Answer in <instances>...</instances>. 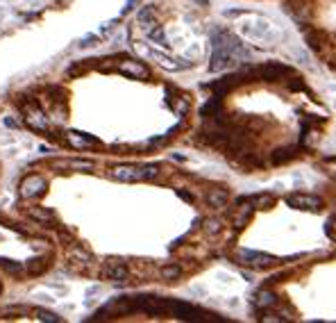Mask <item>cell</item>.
<instances>
[{
	"mask_svg": "<svg viewBox=\"0 0 336 323\" xmlns=\"http://www.w3.org/2000/svg\"><path fill=\"white\" fill-rule=\"evenodd\" d=\"M109 175L118 182H141V180H152L159 175V166L157 164H145V166H136V164H120L114 166L109 171Z\"/></svg>",
	"mask_w": 336,
	"mask_h": 323,
	"instance_id": "obj_1",
	"label": "cell"
},
{
	"mask_svg": "<svg viewBox=\"0 0 336 323\" xmlns=\"http://www.w3.org/2000/svg\"><path fill=\"white\" fill-rule=\"evenodd\" d=\"M236 62V57L232 55L227 48L223 46H213V55H211V64H209V71L218 73V71H225L227 66H232Z\"/></svg>",
	"mask_w": 336,
	"mask_h": 323,
	"instance_id": "obj_6",
	"label": "cell"
},
{
	"mask_svg": "<svg viewBox=\"0 0 336 323\" xmlns=\"http://www.w3.org/2000/svg\"><path fill=\"white\" fill-rule=\"evenodd\" d=\"M207 205L209 207H225L227 205V192L225 189H209L207 192Z\"/></svg>",
	"mask_w": 336,
	"mask_h": 323,
	"instance_id": "obj_12",
	"label": "cell"
},
{
	"mask_svg": "<svg viewBox=\"0 0 336 323\" xmlns=\"http://www.w3.org/2000/svg\"><path fill=\"white\" fill-rule=\"evenodd\" d=\"M118 73H123V75H128V77H134V80H145V77L150 75L148 66L141 64V62H136V60L120 62V64H118Z\"/></svg>",
	"mask_w": 336,
	"mask_h": 323,
	"instance_id": "obj_7",
	"label": "cell"
},
{
	"mask_svg": "<svg viewBox=\"0 0 336 323\" xmlns=\"http://www.w3.org/2000/svg\"><path fill=\"white\" fill-rule=\"evenodd\" d=\"M48 189V182L43 175H37V173H30L25 175V178L21 180V184H18V194H21V198H39V196H43Z\"/></svg>",
	"mask_w": 336,
	"mask_h": 323,
	"instance_id": "obj_2",
	"label": "cell"
},
{
	"mask_svg": "<svg viewBox=\"0 0 336 323\" xmlns=\"http://www.w3.org/2000/svg\"><path fill=\"white\" fill-rule=\"evenodd\" d=\"M179 276H182V268H179L177 264H168V266L162 268V278H164V280H177Z\"/></svg>",
	"mask_w": 336,
	"mask_h": 323,
	"instance_id": "obj_21",
	"label": "cell"
},
{
	"mask_svg": "<svg viewBox=\"0 0 336 323\" xmlns=\"http://www.w3.org/2000/svg\"><path fill=\"white\" fill-rule=\"evenodd\" d=\"M177 196H179L182 200H187V203H193V194L184 192V189H177Z\"/></svg>",
	"mask_w": 336,
	"mask_h": 323,
	"instance_id": "obj_27",
	"label": "cell"
},
{
	"mask_svg": "<svg viewBox=\"0 0 336 323\" xmlns=\"http://www.w3.org/2000/svg\"><path fill=\"white\" fill-rule=\"evenodd\" d=\"M221 221H218V219H207V221H204V232L207 234H218L221 232Z\"/></svg>",
	"mask_w": 336,
	"mask_h": 323,
	"instance_id": "obj_24",
	"label": "cell"
},
{
	"mask_svg": "<svg viewBox=\"0 0 336 323\" xmlns=\"http://www.w3.org/2000/svg\"><path fill=\"white\" fill-rule=\"evenodd\" d=\"M148 37L152 39V41H157L159 46H168V43H166V34H164V30L159 25H155V28L150 25L148 28Z\"/></svg>",
	"mask_w": 336,
	"mask_h": 323,
	"instance_id": "obj_22",
	"label": "cell"
},
{
	"mask_svg": "<svg viewBox=\"0 0 336 323\" xmlns=\"http://www.w3.org/2000/svg\"><path fill=\"white\" fill-rule=\"evenodd\" d=\"M134 3H136V0H128V5H125V9H123V14H128V12H130V9H132V7H134Z\"/></svg>",
	"mask_w": 336,
	"mask_h": 323,
	"instance_id": "obj_28",
	"label": "cell"
},
{
	"mask_svg": "<svg viewBox=\"0 0 336 323\" xmlns=\"http://www.w3.org/2000/svg\"><path fill=\"white\" fill-rule=\"evenodd\" d=\"M136 18H139V23H143V28L145 25H148V28L155 25V7H143Z\"/></svg>",
	"mask_w": 336,
	"mask_h": 323,
	"instance_id": "obj_20",
	"label": "cell"
},
{
	"mask_svg": "<svg viewBox=\"0 0 336 323\" xmlns=\"http://www.w3.org/2000/svg\"><path fill=\"white\" fill-rule=\"evenodd\" d=\"M62 166H68V169H73V171H91V169H94V162H89V159H73V162H66V164H62Z\"/></svg>",
	"mask_w": 336,
	"mask_h": 323,
	"instance_id": "obj_23",
	"label": "cell"
},
{
	"mask_svg": "<svg viewBox=\"0 0 336 323\" xmlns=\"http://www.w3.org/2000/svg\"><path fill=\"white\" fill-rule=\"evenodd\" d=\"M286 205L293 209H309V212H318L323 207V198L311 194H289L286 196Z\"/></svg>",
	"mask_w": 336,
	"mask_h": 323,
	"instance_id": "obj_4",
	"label": "cell"
},
{
	"mask_svg": "<svg viewBox=\"0 0 336 323\" xmlns=\"http://www.w3.org/2000/svg\"><path fill=\"white\" fill-rule=\"evenodd\" d=\"M236 259L246 266H252V268H270L277 264V257L268 255V253H259V251H236Z\"/></svg>",
	"mask_w": 336,
	"mask_h": 323,
	"instance_id": "obj_3",
	"label": "cell"
},
{
	"mask_svg": "<svg viewBox=\"0 0 336 323\" xmlns=\"http://www.w3.org/2000/svg\"><path fill=\"white\" fill-rule=\"evenodd\" d=\"M5 123H7L9 128H16V125H18V121H14V119H7V121H5Z\"/></svg>",
	"mask_w": 336,
	"mask_h": 323,
	"instance_id": "obj_29",
	"label": "cell"
},
{
	"mask_svg": "<svg viewBox=\"0 0 336 323\" xmlns=\"http://www.w3.org/2000/svg\"><path fill=\"white\" fill-rule=\"evenodd\" d=\"M96 41H98V37H96V34H89V37H84V39H82L80 43H77V46H80V48H86V46H96Z\"/></svg>",
	"mask_w": 336,
	"mask_h": 323,
	"instance_id": "obj_26",
	"label": "cell"
},
{
	"mask_svg": "<svg viewBox=\"0 0 336 323\" xmlns=\"http://www.w3.org/2000/svg\"><path fill=\"white\" fill-rule=\"evenodd\" d=\"M0 268H5V271L12 273V276H21L23 273V264L14 262V259H0Z\"/></svg>",
	"mask_w": 336,
	"mask_h": 323,
	"instance_id": "obj_19",
	"label": "cell"
},
{
	"mask_svg": "<svg viewBox=\"0 0 336 323\" xmlns=\"http://www.w3.org/2000/svg\"><path fill=\"white\" fill-rule=\"evenodd\" d=\"M68 257H71L73 262H82V264H89L91 259H94V255H91L89 251H84L82 246H73L71 251H68Z\"/></svg>",
	"mask_w": 336,
	"mask_h": 323,
	"instance_id": "obj_16",
	"label": "cell"
},
{
	"mask_svg": "<svg viewBox=\"0 0 336 323\" xmlns=\"http://www.w3.org/2000/svg\"><path fill=\"white\" fill-rule=\"evenodd\" d=\"M250 203L255 209H268L275 205V196L272 194H257V196H250Z\"/></svg>",
	"mask_w": 336,
	"mask_h": 323,
	"instance_id": "obj_13",
	"label": "cell"
},
{
	"mask_svg": "<svg viewBox=\"0 0 336 323\" xmlns=\"http://www.w3.org/2000/svg\"><path fill=\"white\" fill-rule=\"evenodd\" d=\"M150 55L155 57V60L159 62V64H162L164 68H168V71H179V68H189L191 64H177V62H173L170 60V57H166V55H162V52H157V50H152L150 52Z\"/></svg>",
	"mask_w": 336,
	"mask_h": 323,
	"instance_id": "obj_15",
	"label": "cell"
},
{
	"mask_svg": "<svg viewBox=\"0 0 336 323\" xmlns=\"http://www.w3.org/2000/svg\"><path fill=\"white\" fill-rule=\"evenodd\" d=\"M64 141L71 148H77V150H89V148H100V141L96 137L86 134V132H66L64 134Z\"/></svg>",
	"mask_w": 336,
	"mask_h": 323,
	"instance_id": "obj_5",
	"label": "cell"
},
{
	"mask_svg": "<svg viewBox=\"0 0 336 323\" xmlns=\"http://www.w3.org/2000/svg\"><path fill=\"white\" fill-rule=\"evenodd\" d=\"M295 155H298L295 148H277L275 153H272V162H275V164H284V162L293 159Z\"/></svg>",
	"mask_w": 336,
	"mask_h": 323,
	"instance_id": "obj_17",
	"label": "cell"
},
{
	"mask_svg": "<svg viewBox=\"0 0 336 323\" xmlns=\"http://www.w3.org/2000/svg\"><path fill=\"white\" fill-rule=\"evenodd\" d=\"M34 316H37L39 321H46V323H62V316H57L55 312L43 310V307H37V310H34Z\"/></svg>",
	"mask_w": 336,
	"mask_h": 323,
	"instance_id": "obj_18",
	"label": "cell"
},
{
	"mask_svg": "<svg viewBox=\"0 0 336 323\" xmlns=\"http://www.w3.org/2000/svg\"><path fill=\"white\" fill-rule=\"evenodd\" d=\"M25 123L30 125L32 130H41V132L48 130V119L43 116V112L39 110V107L37 110H34V107L32 110H25Z\"/></svg>",
	"mask_w": 336,
	"mask_h": 323,
	"instance_id": "obj_9",
	"label": "cell"
},
{
	"mask_svg": "<svg viewBox=\"0 0 336 323\" xmlns=\"http://www.w3.org/2000/svg\"><path fill=\"white\" fill-rule=\"evenodd\" d=\"M128 266L123 262H109L105 268H102V278L105 280H114V282H123L128 280Z\"/></svg>",
	"mask_w": 336,
	"mask_h": 323,
	"instance_id": "obj_8",
	"label": "cell"
},
{
	"mask_svg": "<svg viewBox=\"0 0 336 323\" xmlns=\"http://www.w3.org/2000/svg\"><path fill=\"white\" fill-rule=\"evenodd\" d=\"M25 214L32 219V221L41 223V226H48V223H55V214L46 207H27Z\"/></svg>",
	"mask_w": 336,
	"mask_h": 323,
	"instance_id": "obj_10",
	"label": "cell"
},
{
	"mask_svg": "<svg viewBox=\"0 0 336 323\" xmlns=\"http://www.w3.org/2000/svg\"><path fill=\"white\" fill-rule=\"evenodd\" d=\"M0 314H3V316H7V314H27V307H23V305H9V307H3V310H0Z\"/></svg>",
	"mask_w": 336,
	"mask_h": 323,
	"instance_id": "obj_25",
	"label": "cell"
},
{
	"mask_svg": "<svg viewBox=\"0 0 336 323\" xmlns=\"http://www.w3.org/2000/svg\"><path fill=\"white\" fill-rule=\"evenodd\" d=\"M25 268H27L30 276H41V273L48 268V257H32V259H27Z\"/></svg>",
	"mask_w": 336,
	"mask_h": 323,
	"instance_id": "obj_14",
	"label": "cell"
},
{
	"mask_svg": "<svg viewBox=\"0 0 336 323\" xmlns=\"http://www.w3.org/2000/svg\"><path fill=\"white\" fill-rule=\"evenodd\" d=\"M272 305H277V296L272 291L261 289L255 296V307H257V310H268V307H272Z\"/></svg>",
	"mask_w": 336,
	"mask_h": 323,
	"instance_id": "obj_11",
	"label": "cell"
}]
</instances>
